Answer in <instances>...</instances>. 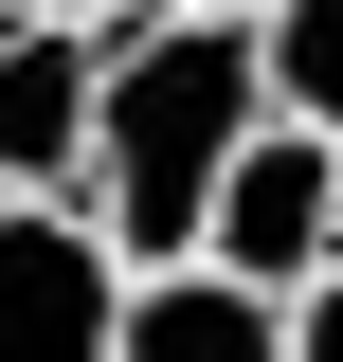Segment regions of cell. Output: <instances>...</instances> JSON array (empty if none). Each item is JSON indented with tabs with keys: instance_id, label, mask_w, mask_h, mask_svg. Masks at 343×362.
<instances>
[{
	"instance_id": "obj_10",
	"label": "cell",
	"mask_w": 343,
	"mask_h": 362,
	"mask_svg": "<svg viewBox=\"0 0 343 362\" xmlns=\"http://www.w3.org/2000/svg\"><path fill=\"white\" fill-rule=\"evenodd\" d=\"M0 18H18V0H0Z\"/></svg>"
},
{
	"instance_id": "obj_3",
	"label": "cell",
	"mask_w": 343,
	"mask_h": 362,
	"mask_svg": "<svg viewBox=\"0 0 343 362\" xmlns=\"http://www.w3.org/2000/svg\"><path fill=\"white\" fill-rule=\"evenodd\" d=\"M127 344V254L73 199H0V362H109Z\"/></svg>"
},
{
	"instance_id": "obj_1",
	"label": "cell",
	"mask_w": 343,
	"mask_h": 362,
	"mask_svg": "<svg viewBox=\"0 0 343 362\" xmlns=\"http://www.w3.org/2000/svg\"><path fill=\"white\" fill-rule=\"evenodd\" d=\"M271 127V54L235 18H127L109 37V109H90V235L127 272H199L217 181Z\"/></svg>"
},
{
	"instance_id": "obj_9",
	"label": "cell",
	"mask_w": 343,
	"mask_h": 362,
	"mask_svg": "<svg viewBox=\"0 0 343 362\" xmlns=\"http://www.w3.org/2000/svg\"><path fill=\"white\" fill-rule=\"evenodd\" d=\"M163 18H235V37H271V0H163Z\"/></svg>"
},
{
	"instance_id": "obj_4",
	"label": "cell",
	"mask_w": 343,
	"mask_h": 362,
	"mask_svg": "<svg viewBox=\"0 0 343 362\" xmlns=\"http://www.w3.org/2000/svg\"><path fill=\"white\" fill-rule=\"evenodd\" d=\"M90 109H109V37L0 18V199H73L90 218Z\"/></svg>"
},
{
	"instance_id": "obj_7",
	"label": "cell",
	"mask_w": 343,
	"mask_h": 362,
	"mask_svg": "<svg viewBox=\"0 0 343 362\" xmlns=\"http://www.w3.org/2000/svg\"><path fill=\"white\" fill-rule=\"evenodd\" d=\"M289 362H343V272H325V290L289 308Z\"/></svg>"
},
{
	"instance_id": "obj_6",
	"label": "cell",
	"mask_w": 343,
	"mask_h": 362,
	"mask_svg": "<svg viewBox=\"0 0 343 362\" xmlns=\"http://www.w3.org/2000/svg\"><path fill=\"white\" fill-rule=\"evenodd\" d=\"M271 109H289V127H325L343 145V0H271Z\"/></svg>"
},
{
	"instance_id": "obj_2",
	"label": "cell",
	"mask_w": 343,
	"mask_h": 362,
	"mask_svg": "<svg viewBox=\"0 0 343 362\" xmlns=\"http://www.w3.org/2000/svg\"><path fill=\"white\" fill-rule=\"evenodd\" d=\"M199 272H235V290L307 308V290L343 272V145L271 109V127L235 145V181H217V235H199Z\"/></svg>"
},
{
	"instance_id": "obj_5",
	"label": "cell",
	"mask_w": 343,
	"mask_h": 362,
	"mask_svg": "<svg viewBox=\"0 0 343 362\" xmlns=\"http://www.w3.org/2000/svg\"><path fill=\"white\" fill-rule=\"evenodd\" d=\"M109 362H289V308L235 272H127V344Z\"/></svg>"
},
{
	"instance_id": "obj_8",
	"label": "cell",
	"mask_w": 343,
	"mask_h": 362,
	"mask_svg": "<svg viewBox=\"0 0 343 362\" xmlns=\"http://www.w3.org/2000/svg\"><path fill=\"white\" fill-rule=\"evenodd\" d=\"M18 18H73V37H127V18H163V0H18Z\"/></svg>"
}]
</instances>
